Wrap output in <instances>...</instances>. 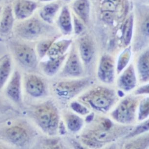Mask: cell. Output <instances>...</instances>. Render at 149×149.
I'll use <instances>...</instances> for the list:
<instances>
[{
	"label": "cell",
	"instance_id": "10",
	"mask_svg": "<svg viewBox=\"0 0 149 149\" xmlns=\"http://www.w3.org/2000/svg\"><path fill=\"white\" fill-rule=\"evenodd\" d=\"M136 73L133 65H130L121 75L118 80V86L124 91L133 89L136 85Z\"/></svg>",
	"mask_w": 149,
	"mask_h": 149
},
{
	"label": "cell",
	"instance_id": "2",
	"mask_svg": "<svg viewBox=\"0 0 149 149\" xmlns=\"http://www.w3.org/2000/svg\"><path fill=\"white\" fill-rule=\"evenodd\" d=\"M38 123L45 131L52 134L56 131L58 123L57 109L51 104L40 106L35 111Z\"/></svg>",
	"mask_w": 149,
	"mask_h": 149
},
{
	"label": "cell",
	"instance_id": "38",
	"mask_svg": "<svg viewBox=\"0 0 149 149\" xmlns=\"http://www.w3.org/2000/svg\"><path fill=\"white\" fill-rule=\"evenodd\" d=\"M143 1L146 2H149V0H143Z\"/></svg>",
	"mask_w": 149,
	"mask_h": 149
},
{
	"label": "cell",
	"instance_id": "27",
	"mask_svg": "<svg viewBox=\"0 0 149 149\" xmlns=\"http://www.w3.org/2000/svg\"><path fill=\"white\" fill-rule=\"evenodd\" d=\"M68 128L73 132L79 131L83 125V121L76 115H70L67 118Z\"/></svg>",
	"mask_w": 149,
	"mask_h": 149
},
{
	"label": "cell",
	"instance_id": "7",
	"mask_svg": "<svg viewBox=\"0 0 149 149\" xmlns=\"http://www.w3.org/2000/svg\"><path fill=\"white\" fill-rule=\"evenodd\" d=\"M14 50L17 58L22 65L31 68L35 67L37 60L32 48L26 45L18 44L14 46Z\"/></svg>",
	"mask_w": 149,
	"mask_h": 149
},
{
	"label": "cell",
	"instance_id": "13",
	"mask_svg": "<svg viewBox=\"0 0 149 149\" xmlns=\"http://www.w3.org/2000/svg\"><path fill=\"white\" fill-rule=\"evenodd\" d=\"M64 72L74 77L79 76L82 74V66L76 54L73 53L70 56L64 67Z\"/></svg>",
	"mask_w": 149,
	"mask_h": 149
},
{
	"label": "cell",
	"instance_id": "28",
	"mask_svg": "<svg viewBox=\"0 0 149 149\" xmlns=\"http://www.w3.org/2000/svg\"><path fill=\"white\" fill-rule=\"evenodd\" d=\"M131 52L130 48L126 49L119 56L117 64V71L118 73H120L125 67L127 66L130 61Z\"/></svg>",
	"mask_w": 149,
	"mask_h": 149
},
{
	"label": "cell",
	"instance_id": "20",
	"mask_svg": "<svg viewBox=\"0 0 149 149\" xmlns=\"http://www.w3.org/2000/svg\"><path fill=\"white\" fill-rule=\"evenodd\" d=\"M65 56L50 60L43 63V69L45 73L48 76H53L58 71Z\"/></svg>",
	"mask_w": 149,
	"mask_h": 149
},
{
	"label": "cell",
	"instance_id": "33",
	"mask_svg": "<svg viewBox=\"0 0 149 149\" xmlns=\"http://www.w3.org/2000/svg\"><path fill=\"white\" fill-rule=\"evenodd\" d=\"M102 9L103 11H110L113 12L116 9V6L113 2L107 1L102 5Z\"/></svg>",
	"mask_w": 149,
	"mask_h": 149
},
{
	"label": "cell",
	"instance_id": "15",
	"mask_svg": "<svg viewBox=\"0 0 149 149\" xmlns=\"http://www.w3.org/2000/svg\"><path fill=\"white\" fill-rule=\"evenodd\" d=\"M26 89L27 92L33 97H40L44 92V85L40 79L32 75L27 79Z\"/></svg>",
	"mask_w": 149,
	"mask_h": 149
},
{
	"label": "cell",
	"instance_id": "25",
	"mask_svg": "<svg viewBox=\"0 0 149 149\" xmlns=\"http://www.w3.org/2000/svg\"><path fill=\"white\" fill-rule=\"evenodd\" d=\"M149 147V133L133 140L126 146V149H145Z\"/></svg>",
	"mask_w": 149,
	"mask_h": 149
},
{
	"label": "cell",
	"instance_id": "26",
	"mask_svg": "<svg viewBox=\"0 0 149 149\" xmlns=\"http://www.w3.org/2000/svg\"><path fill=\"white\" fill-rule=\"evenodd\" d=\"M133 27V17H130L126 21L123 29V39L126 45H129L132 36Z\"/></svg>",
	"mask_w": 149,
	"mask_h": 149
},
{
	"label": "cell",
	"instance_id": "6",
	"mask_svg": "<svg viewBox=\"0 0 149 149\" xmlns=\"http://www.w3.org/2000/svg\"><path fill=\"white\" fill-rule=\"evenodd\" d=\"M43 24L36 19L24 21L17 27L16 32L19 35L27 39L37 37L43 30Z\"/></svg>",
	"mask_w": 149,
	"mask_h": 149
},
{
	"label": "cell",
	"instance_id": "1",
	"mask_svg": "<svg viewBox=\"0 0 149 149\" xmlns=\"http://www.w3.org/2000/svg\"><path fill=\"white\" fill-rule=\"evenodd\" d=\"M115 93L105 88H97L84 97V100L92 107L101 112H106L115 102Z\"/></svg>",
	"mask_w": 149,
	"mask_h": 149
},
{
	"label": "cell",
	"instance_id": "5",
	"mask_svg": "<svg viewBox=\"0 0 149 149\" xmlns=\"http://www.w3.org/2000/svg\"><path fill=\"white\" fill-rule=\"evenodd\" d=\"M89 81L88 79H85L60 82L56 86V91L60 97L70 98L88 86Z\"/></svg>",
	"mask_w": 149,
	"mask_h": 149
},
{
	"label": "cell",
	"instance_id": "9",
	"mask_svg": "<svg viewBox=\"0 0 149 149\" xmlns=\"http://www.w3.org/2000/svg\"><path fill=\"white\" fill-rule=\"evenodd\" d=\"M127 131V129L123 130H112L111 129H100L91 132L88 134V137L92 140H95L99 143H105L110 142L125 134Z\"/></svg>",
	"mask_w": 149,
	"mask_h": 149
},
{
	"label": "cell",
	"instance_id": "39",
	"mask_svg": "<svg viewBox=\"0 0 149 149\" xmlns=\"http://www.w3.org/2000/svg\"><path fill=\"white\" fill-rule=\"evenodd\" d=\"M64 1H69V0H64Z\"/></svg>",
	"mask_w": 149,
	"mask_h": 149
},
{
	"label": "cell",
	"instance_id": "19",
	"mask_svg": "<svg viewBox=\"0 0 149 149\" xmlns=\"http://www.w3.org/2000/svg\"><path fill=\"white\" fill-rule=\"evenodd\" d=\"M14 18L11 8L8 6L3 11L2 19L0 22V32L8 33L12 29L13 25Z\"/></svg>",
	"mask_w": 149,
	"mask_h": 149
},
{
	"label": "cell",
	"instance_id": "8",
	"mask_svg": "<svg viewBox=\"0 0 149 149\" xmlns=\"http://www.w3.org/2000/svg\"><path fill=\"white\" fill-rule=\"evenodd\" d=\"M114 76L115 69L113 60L109 56H104L101 58L98 67V77L102 81L110 84L113 81Z\"/></svg>",
	"mask_w": 149,
	"mask_h": 149
},
{
	"label": "cell",
	"instance_id": "31",
	"mask_svg": "<svg viewBox=\"0 0 149 149\" xmlns=\"http://www.w3.org/2000/svg\"><path fill=\"white\" fill-rule=\"evenodd\" d=\"M51 40L42 41L38 44L37 46V51L40 57H44L45 55L47 53L49 48L52 44Z\"/></svg>",
	"mask_w": 149,
	"mask_h": 149
},
{
	"label": "cell",
	"instance_id": "32",
	"mask_svg": "<svg viewBox=\"0 0 149 149\" xmlns=\"http://www.w3.org/2000/svg\"><path fill=\"white\" fill-rule=\"evenodd\" d=\"M71 107L73 110L81 115H85L89 112V111L86 108L76 102L72 103Z\"/></svg>",
	"mask_w": 149,
	"mask_h": 149
},
{
	"label": "cell",
	"instance_id": "35",
	"mask_svg": "<svg viewBox=\"0 0 149 149\" xmlns=\"http://www.w3.org/2000/svg\"><path fill=\"white\" fill-rule=\"evenodd\" d=\"M103 19L106 22L110 24L113 22V12L110 11H104L103 14Z\"/></svg>",
	"mask_w": 149,
	"mask_h": 149
},
{
	"label": "cell",
	"instance_id": "30",
	"mask_svg": "<svg viewBox=\"0 0 149 149\" xmlns=\"http://www.w3.org/2000/svg\"><path fill=\"white\" fill-rule=\"evenodd\" d=\"M149 131V119L143 122L139 126H137L134 129H133L128 135L127 137H133L135 136L140 135L143 133Z\"/></svg>",
	"mask_w": 149,
	"mask_h": 149
},
{
	"label": "cell",
	"instance_id": "17",
	"mask_svg": "<svg viewBox=\"0 0 149 149\" xmlns=\"http://www.w3.org/2000/svg\"><path fill=\"white\" fill-rule=\"evenodd\" d=\"M71 42L70 40H63L52 43L47 52L50 58H57L63 56Z\"/></svg>",
	"mask_w": 149,
	"mask_h": 149
},
{
	"label": "cell",
	"instance_id": "21",
	"mask_svg": "<svg viewBox=\"0 0 149 149\" xmlns=\"http://www.w3.org/2000/svg\"><path fill=\"white\" fill-rule=\"evenodd\" d=\"M58 24L63 33L69 34L72 31L71 19L68 8L65 6L63 8L60 14Z\"/></svg>",
	"mask_w": 149,
	"mask_h": 149
},
{
	"label": "cell",
	"instance_id": "23",
	"mask_svg": "<svg viewBox=\"0 0 149 149\" xmlns=\"http://www.w3.org/2000/svg\"><path fill=\"white\" fill-rule=\"evenodd\" d=\"M80 53L82 60L85 63L91 61L93 54V48L91 42L88 40H84L80 45Z\"/></svg>",
	"mask_w": 149,
	"mask_h": 149
},
{
	"label": "cell",
	"instance_id": "18",
	"mask_svg": "<svg viewBox=\"0 0 149 149\" xmlns=\"http://www.w3.org/2000/svg\"><path fill=\"white\" fill-rule=\"evenodd\" d=\"M73 9L84 22H88L89 17L90 6L87 0H76L73 5Z\"/></svg>",
	"mask_w": 149,
	"mask_h": 149
},
{
	"label": "cell",
	"instance_id": "11",
	"mask_svg": "<svg viewBox=\"0 0 149 149\" xmlns=\"http://www.w3.org/2000/svg\"><path fill=\"white\" fill-rule=\"evenodd\" d=\"M37 8L35 2L29 0H22L17 3L15 13L17 18L24 19L30 16Z\"/></svg>",
	"mask_w": 149,
	"mask_h": 149
},
{
	"label": "cell",
	"instance_id": "36",
	"mask_svg": "<svg viewBox=\"0 0 149 149\" xmlns=\"http://www.w3.org/2000/svg\"><path fill=\"white\" fill-rule=\"evenodd\" d=\"M136 95L149 94V84L140 87L136 91Z\"/></svg>",
	"mask_w": 149,
	"mask_h": 149
},
{
	"label": "cell",
	"instance_id": "14",
	"mask_svg": "<svg viewBox=\"0 0 149 149\" xmlns=\"http://www.w3.org/2000/svg\"><path fill=\"white\" fill-rule=\"evenodd\" d=\"M7 93L12 100L19 102L21 100V76L18 72H16L8 84Z\"/></svg>",
	"mask_w": 149,
	"mask_h": 149
},
{
	"label": "cell",
	"instance_id": "4",
	"mask_svg": "<svg viewBox=\"0 0 149 149\" xmlns=\"http://www.w3.org/2000/svg\"><path fill=\"white\" fill-rule=\"evenodd\" d=\"M149 40V8L143 7L139 10L137 26V40L136 47L140 50Z\"/></svg>",
	"mask_w": 149,
	"mask_h": 149
},
{
	"label": "cell",
	"instance_id": "24",
	"mask_svg": "<svg viewBox=\"0 0 149 149\" xmlns=\"http://www.w3.org/2000/svg\"><path fill=\"white\" fill-rule=\"evenodd\" d=\"M11 64L9 58H6L0 65V90L3 86L10 73Z\"/></svg>",
	"mask_w": 149,
	"mask_h": 149
},
{
	"label": "cell",
	"instance_id": "37",
	"mask_svg": "<svg viewBox=\"0 0 149 149\" xmlns=\"http://www.w3.org/2000/svg\"><path fill=\"white\" fill-rule=\"evenodd\" d=\"M40 1H43V2H45V1H51V0H39Z\"/></svg>",
	"mask_w": 149,
	"mask_h": 149
},
{
	"label": "cell",
	"instance_id": "16",
	"mask_svg": "<svg viewBox=\"0 0 149 149\" xmlns=\"http://www.w3.org/2000/svg\"><path fill=\"white\" fill-rule=\"evenodd\" d=\"M6 134L9 140L18 145H22L25 143L27 139V133L21 127L15 126L8 129Z\"/></svg>",
	"mask_w": 149,
	"mask_h": 149
},
{
	"label": "cell",
	"instance_id": "3",
	"mask_svg": "<svg viewBox=\"0 0 149 149\" xmlns=\"http://www.w3.org/2000/svg\"><path fill=\"white\" fill-rule=\"evenodd\" d=\"M138 100L136 97H128L122 100L113 111V118L118 122L128 124L134 120Z\"/></svg>",
	"mask_w": 149,
	"mask_h": 149
},
{
	"label": "cell",
	"instance_id": "12",
	"mask_svg": "<svg viewBox=\"0 0 149 149\" xmlns=\"http://www.w3.org/2000/svg\"><path fill=\"white\" fill-rule=\"evenodd\" d=\"M137 68L140 81L143 82L149 81V48L139 56Z\"/></svg>",
	"mask_w": 149,
	"mask_h": 149
},
{
	"label": "cell",
	"instance_id": "34",
	"mask_svg": "<svg viewBox=\"0 0 149 149\" xmlns=\"http://www.w3.org/2000/svg\"><path fill=\"white\" fill-rule=\"evenodd\" d=\"M74 31L76 34H80L84 29V26L81 22L76 17H74Z\"/></svg>",
	"mask_w": 149,
	"mask_h": 149
},
{
	"label": "cell",
	"instance_id": "29",
	"mask_svg": "<svg viewBox=\"0 0 149 149\" xmlns=\"http://www.w3.org/2000/svg\"><path fill=\"white\" fill-rule=\"evenodd\" d=\"M149 116V97L143 98L139 105L138 119L143 120Z\"/></svg>",
	"mask_w": 149,
	"mask_h": 149
},
{
	"label": "cell",
	"instance_id": "22",
	"mask_svg": "<svg viewBox=\"0 0 149 149\" xmlns=\"http://www.w3.org/2000/svg\"><path fill=\"white\" fill-rule=\"evenodd\" d=\"M59 6L57 3H51L46 5L40 12V16L45 21L52 22L53 19L58 10Z\"/></svg>",
	"mask_w": 149,
	"mask_h": 149
}]
</instances>
